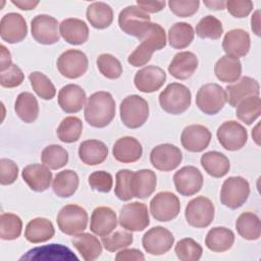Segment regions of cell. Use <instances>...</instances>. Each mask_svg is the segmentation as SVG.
Listing matches in <instances>:
<instances>
[{
    "mask_svg": "<svg viewBox=\"0 0 261 261\" xmlns=\"http://www.w3.org/2000/svg\"><path fill=\"white\" fill-rule=\"evenodd\" d=\"M0 85L3 88H15L22 84L24 80V74L22 70L16 65L11 64V66L3 72H0Z\"/></svg>",
    "mask_w": 261,
    "mask_h": 261,
    "instance_id": "db71d44e",
    "label": "cell"
},
{
    "mask_svg": "<svg viewBox=\"0 0 261 261\" xmlns=\"http://www.w3.org/2000/svg\"><path fill=\"white\" fill-rule=\"evenodd\" d=\"M166 81L165 71L155 65H147L138 70L134 77L135 87L143 93L158 91Z\"/></svg>",
    "mask_w": 261,
    "mask_h": 261,
    "instance_id": "d6986e66",
    "label": "cell"
},
{
    "mask_svg": "<svg viewBox=\"0 0 261 261\" xmlns=\"http://www.w3.org/2000/svg\"><path fill=\"white\" fill-rule=\"evenodd\" d=\"M18 176V166L16 163L7 158L0 159V184L8 186L13 184Z\"/></svg>",
    "mask_w": 261,
    "mask_h": 261,
    "instance_id": "11a10c76",
    "label": "cell"
},
{
    "mask_svg": "<svg viewBox=\"0 0 261 261\" xmlns=\"http://www.w3.org/2000/svg\"><path fill=\"white\" fill-rule=\"evenodd\" d=\"M57 68L66 79L74 80L84 75L88 69L87 55L76 49H69L60 54L57 59Z\"/></svg>",
    "mask_w": 261,
    "mask_h": 261,
    "instance_id": "7c38bea8",
    "label": "cell"
},
{
    "mask_svg": "<svg viewBox=\"0 0 261 261\" xmlns=\"http://www.w3.org/2000/svg\"><path fill=\"white\" fill-rule=\"evenodd\" d=\"M119 225L128 231H142L150 224L147 205L132 202L121 207L118 217Z\"/></svg>",
    "mask_w": 261,
    "mask_h": 261,
    "instance_id": "30bf717a",
    "label": "cell"
},
{
    "mask_svg": "<svg viewBox=\"0 0 261 261\" xmlns=\"http://www.w3.org/2000/svg\"><path fill=\"white\" fill-rule=\"evenodd\" d=\"M11 3L21 10H33L39 4V1L32 0H11Z\"/></svg>",
    "mask_w": 261,
    "mask_h": 261,
    "instance_id": "94428289",
    "label": "cell"
},
{
    "mask_svg": "<svg viewBox=\"0 0 261 261\" xmlns=\"http://www.w3.org/2000/svg\"><path fill=\"white\" fill-rule=\"evenodd\" d=\"M41 160L50 169L56 170L65 166L68 162V152L61 146L52 144L44 148L41 153Z\"/></svg>",
    "mask_w": 261,
    "mask_h": 261,
    "instance_id": "7bdbcfd3",
    "label": "cell"
},
{
    "mask_svg": "<svg viewBox=\"0 0 261 261\" xmlns=\"http://www.w3.org/2000/svg\"><path fill=\"white\" fill-rule=\"evenodd\" d=\"M59 34L68 44L82 45L89 39V28L83 19L65 18L59 24Z\"/></svg>",
    "mask_w": 261,
    "mask_h": 261,
    "instance_id": "83f0119b",
    "label": "cell"
},
{
    "mask_svg": "<svg viewBox=\"0 0 261 261\" xmlns=\"http://www.w3.org/2000/svg\"><path fill=\"white\" fill-rule=\"evenodd\" d=\"M53 223L44 217H36L29 221L24 229V238L32 244H40L54 237Z\"/></svg>",
    "mask_w": 261,
    "mask_h": 261,
    "instance_id": "f546056e",
    "label": "cell"
},
{
    "mask_svg": "<svg viewBox=\"0 0 261 261\" xmlns=\"http://www.w3.org/2000/svg\"><path fill=\"white\" fill-rule=\"evenodd\" d=\"M211 141V133L202 124H191L184 128L180 135L182 147L193 153L204 151Z\"/></svg>",
    "mask_w": 261,
    "mask_h": 261,
    "instance_id": "ffe728a7",
    "label": "cell"
},
{
    "mask_svg": "<svg viewBox=\"0 0 261 261\" xmlns=\"http://www.w3.org/2000/svg\"><path fill=\"white\" fill-rule=\"evenodd\" d=\"M87 211L75 204L65 205L57 214V224L59 229L68 236H75L83 232L88 225Z\"/></svg>",
    "mask_w": 261,
    "mask_h": 261,
    "instance_id": "8992f818",
    "label": "cell"
},
{
    "mask_svg": "<svg viewBox=\"0 0 261 261\" xmlns=\"http://www.w3.org/2000/svg\"><path fill=\"white\" fill-rule=\"evenodd\" d=\"M86 17L93 28L104 30L113 21V10L107 3L93 2L87 7Z\"/></svg>",
    "mask_w": 261,
    "mask_h": 261,
    "instance_id": "d590c367",
    "label": "cell"
},
{
    "mask_svg": "<svg viewBox=\"0 0 261 261\" xmlns=\"http://www.w3.org/2000/svg\"><path fill=\"white\" fill-rule=\"evenodd\" d=\"M119 114L122 123L126 127L139 128L149 117L148 102L139 95L126 96L120 103Z\"/></svg>",
    "mask_w": 261,
    "mask_h": 261,
    "instance_id": "5b68a950",
    "label": "cell"
},
{
    "mask_svg": "<svg viewBox=\"0 0 261 261\" xmlns=\"http://www.w3.org/2000/svg\"><path fill=\"white\" fill-rule=\"evenodd\" d=\"M157 185V177L151 169L134 171L130 179V192L134 198L147 199L150 197Z\"/></svg>",
    "mask_w": 261,
    "mask_h": 261,
    "instance_id": "f1b7e54d",
    "label": "cell"
},
{
    "mask_svg": "<svg viewBox=\"0 0 261 261\" xmlns=\"http://www.w3.org/2000/svg\"><path fill=\"white\" fill-rule=\"evenodd\" d=\"M226 101L231 107H236L238 103L249 96H259V83L250 76H243L240 81L225 88Z\"/></svg>",
    "mask_w": 261,
    "mask_h": 261,
    "instance_id": "484cf974",
    "label": "cell"
},
{
    "mask_svg": "<svg viewBox=\"0 0 261 261\" xmlns=\"http://www.w3.org/2000/svg\"><path fill=\"white\" fill-rule=\"evenodd\" d=\"M173 184L179 195L185 197L194 196L203 187V175L195 166H184L174 173Z\"/></svg>",
    "mask_w": 261,
    "mask_h": 261,
    "instance_id": "e0dca14e",
    "label": "cell"
},
{
    "mask_svg": "<svg viewBox=\"0 0 261 261\" xmlns=\"http://www.w3.org/2000/svg\"><path fill=\"white\" fill-rule=\"evenodd\" d=\"M180 211V202L171 192H160L150 202V212L155 220L167 222L174 219Z\"/></svg>",
    "mask_w": 261,
    "mask_h": 261,
    "instance_id": "8fae6325",
    "label": "cell"
},
{
    "mask_svg": "<svg viewBox=\"0 0 261 261\" xmlns=\"http://www.w3.org/2000/svg\"><path fill=\"white\" fill-rule=\"evenodd\" d=\"M258 127H259V124H257L256 125V127L254 128V130H252V137H253V139L255 140V142L257 143V145H259V141H258V139H259V136L257 135L258 134Z\"/></svg>",
    "mask_w": 261,
    "mask_h": 261,
    "instance_id": "e7e4bbea",
    "label": "cell"
},
{
    "mask_svg": "<svg viewBox=\"0 0 261 261\" xmlns=\"http://www.w3.org/2000/svg\"><path fill=\"white\" fill-rule=\"evenodd\" d=\"M182 160V153L178 147L172 144H160L154 147L150 153V162L160 171L174 170Z\"/></svg>",
    "mask_w": 261,
    "mask_h": 261,
    "instance_id": "2e32d148",
    "label": "cell"
},
{
    "mask_svg": "<svg viewBox=\"0 0 261 261\" xmlns=\"http://www.w3.org/2000/svg\"><path fill=\"white\" fill-rule=\"evenodd\" d=\"M204 5H206L209 9L213 10H222L225 8V1H204Z\"/></svg>",
    "mask_w": 261,
    "mask_h": 261,
    "instance_id": "be15d7a7",
    "label": "cell"
},
{
    "mask_svg": "<svg viewBox=\"0 0 261 261\" xmlns=\"http://www.w3.org/2000/svg\"><path fill=\"white\" fill-rule=\"evenodd\" d=\"M88 181L93 190L100 193H109L113 186L112 175L104 170H98L91 173Z\"/></svg>",
    "mask_w": 261,
    "mask_h": 261,
    "instance_id": "f5cc1de1",
    "label": "cell"
},
{
    "mask_svg": "<svg viewBox=\"0 0 261 261\" xmlns=\"http://www.w3.org/2000/svg\"><path fill=\"white\" fill-rule=\"evenodd\" d=\"M133 242V233L125 230H116L111 234L101 237V243L103 247L109 252H115L117 250L126 248L132 245Z\"/></svg>",
    "mask_w": 261,
    "mask_h": 261,
    "instance_id": "681fc988",
    "label": "cell"
},
{
    "mask_svg": "<svg viewBox=\"0 0 261 261\" xmlns=\"http://www.w3.org/2000/svg\"><path fill=\"white\" fill-rule=\"evenodd\" d=\"M198 67V57L191 51L178 52L168 65V72L177 80L190 79Z\"/></svg>",
    "mask_w": 261,
    "mask_h": 261,
    "instance_id": "4316f807",
    "label": "cell"
},
{
    "mask_svg": "<svg viewBox=\"0 0 261 261\" xmlns=\"http://www.w3.org/2000/svg\"><path fill=\"white\" fill-rule=\"evenodd\" d=\"M83 133V122L76 116H67L62 119L57 127L58 139L63 143H74L79 141Z\"/></svg>",
    "mask_w": 261,
    "mask_h": 261,
    "instance_id": "b9f144b4",
    "label": "cell"
},
{
    "mask_svg": "<svg viewBox=\"0 0 261 261\" xmlns=\"http://www.w3.org/2000/svg\"><path fill=\"white\" fill-rule=\"evenodd\" d=\"M174 252L181 261H198L202 257L203 249L201 245L192 238H185L176 243Z\"/></svg>",
    "mask_w": 261,
    "mask_h": 261,
    "instance_id": "7dc6e473",
    "label": "cell"
},
{
    "mask_svg": "<svg viewBox=\"0 0 261 261\" xmlns=\"http://www.w3.org/2000/svg\"><path fill=\"white\" fill-rule=\"evenodd\" d=\"M234 243V233L231 229L224 226H215L211 228L205 238L206 247L212 252H225L229 250Z\"/></svg>",
    "mask_w": 261,
    "mask_h": 261,
    "instance_id": "d6a6232c",
    "label": "cell"
},
{
    "mask_svg": "<svg viewBox=\"0 0 261 261\" xmlns=\"http://www.w3.org/2000/svg\"><path fill=\"white\" fill-rule=\"evenodd\" d=\"M22 230L20 217L13 213H2L0 216V238L5 241L16 240Z\"/></svg>",
    "mask_w": 261,
    "mask_h": 261,
    "instance_id": "ee69618b",
    "label": "cell"
},
{
    "mask_svg": "<svg viewBox=\"0 0 261 261\" xmlns=\"http://www.w3.org/2000/svg\"><path fill=\"white\" fill-rule=\"evenodd\" d=\"M226 103V92L218 84L203 85L197 92L196 105L207 115L217 114Z\"/></svg>",
    "mask_w": 261,
    "mask_h": 261,
    "instance_id": "ba28073f",
    "label": "cell"
},
{
    "mask_svg": "<svg viewBox=\"0 0 261 261\" xmlns=\"http://www.w3.org/2000/svg\"><path fill=\"white\" fill-rule=\"evenodd\" d=\"M73 247L86 261H93L100 257L102 245L97 237L90 232H81L71 239Z\"/></svg>",
    "mask_w": 261,
    "mask_h": 261,
    "instance_id": "1f68e13d",
    "label": "cell"
},
{
    "mask_svg": "<svg viewBox=\"0 0 261 261\" xmlns=\"http://www.w3.org/2000/svg\"><path fill=\"white\" fill-rule=\"evenodd\" d=\"M260 10H256L251 17V29L256 36H260Z\"/></svg>",
    "mask_w": 261,
    "mask_h": 261,
    "instance_id": "6125c7cd",
    "label": "cell"
},
{
    "mask_svg": "<svg viewBox=\"0 0 261 261\" xmlns=\"http://www.w3.org/2000/svg\"><path fill=\"white\" fill-rule=\"evenodd\" d=\"M84 115L93 127L107 126L115 116V101L112 95L105 91L93 93L86 101Z\"/></svg>",
    "mask_w": 261,
    "mask_h": 261,
    "instance_id": "6da1fadb",
    "label": "cell"
},
{
    "mask_svg": "<svg viewBox=\"0 0 261 261\" xmlns=\"http://www.w3.org/2000/svg\"><path fill=\"white\" fill-rule=\"evenodd\" d=\"M168 6L173 14L178 17H190L194 15L200 6L198 0H170Z\"/></svg>",
    "mask_w": 261,
    "mask_h": 261,
    "instance_id": "816d5d0a",
    "label": "cell"
},
{
    "mask_svg": "<svg viewBox=\"0 0 261 261\" xmlns=\"http://www.w3.org/2000/svg\"><path fill=\"white\" fill-rule=\"evenodd\" d=\"M220 145L227 151L241 150L248 141L247 129L234 120L223 122L216 132Z\"/></svg>",
    "mask_w": 261,
    "mask_h": 261,
    "instance_id": "9a60e30c",
    "label": "cell"
},
{
    "mask_svg": "<svg viewBox=\"0 0 261 261\" xmlns=\"http://www.w3.org/2000/svg\"><path fill=\"white\" fill-rule=\"evenodd\" d=\"M108 156L107 146L99 140H86L79 147V157L83 163L94 166L101 164Z\"/></svg>",
    "mask_w": 261,
    "mask_h": 261,
    "instance_id": "4dcf8cb0",
    "label": "cell"
},
{
    "mask_svg": "<svg viewBox=\"0 0 261 261\" xmlns=\"http://www.w3.org/2000/svg\"><path fill=\"white\" fill-rule=\"evenodd\" d=\"M227 11L237 18L247 17L253 10V2L250 0H228L225 2Z\"/></svg>",
    "mask_w": 261,
    "mask_h": 261,
    "instance_id": "9f6ffc18",
    "label": "cell"
},
{
    "mask_svg": "<svg viewBox=\"0 0 261 261\" xmlns=\"http://www.w3.org/2000/svg\"><path fill=\"white\" fill-rule=\"evenodd\" d=\"M58 21L55 17L47 14L36 15L31 21L32 37L40 44L52 45L59 41Z\"/></svg>",
    "mask_w": 261,
    "mask_h": 261,
    "instance_id": "4fadbf2b",
    "label": "cell"
},
{
    "mask_svg": "<svg viewBox=\"0 0 261 261\" xmlns=\"http://www.w3.org/2000/svg\"><path fill=\"white\" fill-rule=\"evenodd\" d=\"M250 195V185L242 176H229L221 187L220 202L229 209L242 207Z\"/></svg>",
    "mask_w": 261,
    "mask_h": 261,
    "instance_id": "52a82bcc",
    "label": "cell"
},
{
    "mask_svg": "<svg viewBox=\"0 0 261 261\" xmlns=\"http://www.w3.org/2000/svg\"><path fill=\"white\" fill-rule=\"evenodd\" d=\"M166 41L164 29L160 24L152 22L149 31L141 40V44L127 57V62L135 67L146 65L155 51L166 46Z\"/></svg>",
    "mask_w": 261,
    "mask_h": 261,
    "instance_id": "7a4b0ae2",
    "label": "cell"
},
{
    "mask_svg": "<svg viewBox=\"0 0 261 261\" xmlns=\"http://www.w3.org/2000/svg\"><path fill=\"white\" fill-rule=\"evenodd\" d=\"M80 179L75 171L65 169L59 171L52 182V189L56 196L60 198H68L72 196L79 188Z\"/></svg>",
    "mask_w": 261,
    "mask_h": 261,
    "instance_id": "8d00e7d4",
    "label": "cell"
},
{
    "mask_svg": "<svg viewBox=\"0 0 261 261\" xmlns=\"http://www.w3.org/2000/svg\"><path fill=\"white\" fill-rule=\"evenodd\" d=\"M192 94L190 89L179 83H171L160 93L159 104L169 114L178 115L191 106Z\"/></svg>",
    "mask_w": 261,
    "mask_h": 261,
    "instance_id": "3957f363",
    "label": "cell"
},
{
    "mask_svg": "<svg viewBox=\"0 0 261 261\" xmlns=\"http://www.w3.org/2000/svg\"><path fill=\"white\" fill-rule=\"evenodd\" d=\"M195 31L188 22H175L168 31V43L173 49H185L194 40Z\"/></svg>",
    "mask_w": 261,
    "mask_h": 261,
    "instance_id": "ab89813d",
    "label": "cell"
},
{
    "mask_svg": "<svg viewBox=\"0 0 261 261\" xmlns=\"http://www.w3.org/2000/svg\"><path fill=\"white\" fill-rule=\"evenodd\" d=\"M0 51H1V53H0V56H1L0 57V72H3L11 66L12 62H11L10 52L4 45L0 46Z\"/></svg>",
    "mask_w": 261,
    "mask_h": 261,
    "instance_id": "91938a15",
    "label": "cell"
},
{
    "mask_svg": "<svg viewBox=\"0 0 261 261\" xmlns=\"http://www.w3.org/2000/svg\"><path fill=\"white\" fill-rule=\"evenodd\" d=\"M17 116L25 123L34 122L39 116V103L37 98L30 92L20 93L14 104Z\"/></svg>",
    "mask_w": 261,
    "mask_h": 261,
    "instance_id": "74e56055",
    "label": "cell"
},
{
    "mask_svg": "<svg viewBox=\"0 0 261 261\" xmlns=\"http://www.w3.org/2000/svg\"><path fill=\"white\" fill-rule=\"evenodd\" d=\"M116 213L106 206H100L93 210L90 221V229L99 237L110 234L117 225Z\"/></svg>",
    "mask_w": 261,
    "mask_h": 261,
    "instance_id": "cb8c5ba5",
    "label": "cell"
},
{
    "mask_svg": "<svg viewBox=\"0 0 261 261\" xmlns=\"http://www.w3.org/2000/svg\"><path fill=\"white\" fill-rule=\"evenodd\" d=\"M86 100V92L75 84L63 86L58 93V104L65 113H76L81 111Z\"/></svg>",
    "mask_w": 261,
    "mask_h": 261,
    "instance_id": "44dd1931",
    "label": "cell"
},
{
    "mask_svg": "<svg viewBox=\"0 0 261 261\" xmlns=\"http://www.w3.org/2000/svg\"><path fill=\"white\" fill-rule=\"evenodd\" d=\"M236 228L238 233L248 241L258 240L261 234L260 219L253 212L242 213L236 221Z\"/></svg>",
    "mask_w": 261,
    "mask_h": 261,
    "instance_id": "f35d334b",
    "label": "cell"
},
{
    "mask_svg": "<svg viewBox=\"0 0 261 261\" xmlns=\"http://www.w3.org/2000/svg\"><path fill=\"white\" fill-rule=\"evenodd\" d=\"M251 46L250 35L242 29L228 31L222 41V48L225 55L232 57H244L248 54Z\"/></svg>",
    "mask_w": 261,
    "mask_h": 261,
    "instance_id": "7402d4cb",
    "label": "cell"
},
{
    "mask_svg": "<svg viewBox=\"0 0 261 261\" xmlns=\"http://www.w3.org/2000/svg\"><path fill=\"white\" fill-rule=\"evenodd\" d=\"M132 170L129 169H121L117 171L115 175V188L114 193L115 196L121 201H129L133 197L130 192V179L133 175Z\"/></svg>",
    "mask_w": 261,
    "mask_h": 261,
    "instance_id": "f907efd6",
    "label": "cell"
},
{
    "mask_svg": "<svg viewBox=\"0 0 261 261\" xmlns=\"http://www.w3.org/2000/svg\"><path fill=\"white\" fill-rule=\"evenodd\" d=\"M214 214L215 207L212 201L204 196L192 199L185 209L187 222L196 228H205L209 226L214 219Z\"/></svg>",
    "mask_w": 261,
    "mask_h": 261,
    "instance_id": "9c48e42d",
    "label": "cell"
},
{
    "mask_svg": "<svg viewBox=\"0 0 261 261\" xmlns=\"http://www.w3.org/2000/svg\"><path fill=\"white\" fill-rule=\"evenodd\" d=\"M137 6L147 13H156L161 11L165 6V1H144L137 0Z\"/></svg>",
    "mask_w": 261,
    "mask_h": 261,
    "instance_id": "680465c9",
    "label": "cell"
},
{
    "mask_svg": "<svg viewBox=\"0 0 261 261\" xmlns=\"http://www.w3.org/2000/svg\"><path fill=\"white\" fill-rule=\"evenodd\" d=\"M151 17L147 12L137 5L123 8L118 15V25L120 30L128 36L142 40L151 25Z\"/></svg>",
    "mask_w": 261,
    "mask_h": 261,
    "instance_id": "277c9868",
    "label": "cell"
},
{
    "mask_svg": "<svg viewBox=\"0 0 261 261\" xmlns=\"http://www.w3.org/2000/svg\"><path fill=\"white\" fill-rule=\"evenodd\" d=\"M112 154L116 161L121 163H133L143 155L141 143L134 137H122L118 139L112 148Z\"/></svg>",
    "mask_w": 261,
    "mask_h": 261,
    "instance_id": "d4e9b609",
    "label": "cell"
},
{
    "mask_svg": "<svg viewBox=\"0 0 261 261\" xmlns=\"http://www.w3.org/2000/svg\"><path fill=\"white\" fill-rule=\"evenodd\" d=\"M174 243V237L163 226L150 228L142 238L144 250L153 256H160L167 253Z\"/></svg>",
    "mask_w": 261,
    "mask_h": 261,
    "instance_id": "5bb4252c",
    "label": "cell"
},
{
    "mask_svg": "<svg viewBox=\"0 0 261 261\" xmlns=\"http://www.w3.org/2000/svg\"><path fill=\"white\" fill-rule=\"evenodd\" d=\"M236 115L247 125H251L261 114V100L259 96H249L241 100L236 106Z\"/></svg>",
    "mask_w": 261,
    "mask_h": 261,
    "instance_id": "60d3db41",
    "label": "cell"
},
{
    "mask_svg": "<svg viewBox=\"0 0 261 261\" xmlns=\"http://www.w3.org/2000/svg\"><path fill=\"white\" fill-rule=\"evenodd\" d=\"M97 67L100 73L109 80H116L122 73L120 61L109 53H103L97 58Z\"/></svg>",
    "mask_w": 261,
    "mask_h": 261,
    "instance_id": "c3c4849f",
    "label": "cell"
},
{
    "mask_svg": "<svg viewBox=\"0 0 261 261\" xmlns=\"http://www.w3.org/2000/svg\"><path fill=\"white\" fill-rule=\"evenodd\" d=\"M201 165L204 170L212 177H222L229 171L230 163L228 158L218 152V151H209L204 153L200 159Z\"/></svg>",
    "mask_w": 261,
    "mask_h": 261,
    "instance_id": "e575fe53",
    "label": "cell"
},
{
    "mask_svg": "<svg viewBox=\"0 0 261 261\" xmlns=\"http://www.w3.org/2000/svg\"><path fill=\"white\" fill-rule=\"evenodd\" d=\"M223 34L221 21L213 15H206L196 25V35L201 39L217 40Z\"/></svg>",
    "mask_w": 261,
    "mask_h": 261,
    "instance_id": "f6af8a7d",
    "label": "cell"
},
{
    "mask_svg": "<svg viewBox=\"0 0 261 261\" xmlns=\"http://www.w3.org/2000/svg\"><path fill=\"white\" fill-rule=\"evenodd\" d=\"M117 261H128V260H145L144 254L138 249H121L115 256Z\"/></svg>",
    "mask_w": 261,
    "mask_h": 261,
    "instance_id": "6f0895ef",
    "label": "cell"
},
{
    "mask_svg": "<svg viewBox=\"0 0 261 261\" xmlns=\"http://www.w3.org/2000/svg\"><path fill=\"white\" fill-rule=\"evenodd\" d=\"M28 25L23 16L16 12L6 13L0 21L1 39L9 44L19 43L27 37Z\"/></svg>",
    "mask_w": 261,
    "mask_h": 261,
    "instance_id": "ac0fdd59",
    "label": "cell"
},
{
    "mask_svg": "<svg viewBox=\"0 0 261 261\" xmlns=\"http://www.w3.org/2000/svg\"><path fill=\"white\" fill-rule=\"evenodd\" d=\"M24 182L31 190L41 193L46 191L52 181V172L50 168L44 164H30L21 171Z\"/></svg>",
    "mask_w": 261,
    "mask_h": 261,
    "instance_id": "603a6c76",
    "label": "cell"
},
{
    "mask_svg": "<svg viewBox=\"0 0 261 261\" xmlns=\"http://www.w3.org/2000/svg\"><path fill=\"white\" fill-rule=\"evenodd\" d=\"M32 88L35 93L44 100H51L56 95V89L53 83L41 71H33L29 75Z\"/></svg>",
    "mask_w": 261,
    "mask_h": 261,
    "instance_id": "bcb514c9",
    "label": "cell"
},
{
    "mask_svg": "<svg viewBox=\"0 0 261 261\" xmlns=\"http://www.w3.org/2000/svg\"><path fill=\"white\" fill-rule=\"evenodd\" d=\"M214 73L222 83H234L242 74V63L237 57L223 55L216 61Z\"/></svg>",
    "mask_w": 261,
    "mask_h": 261,
    "instance_id": "836d02e7",
    "label": "cell"
}]
</instances>
